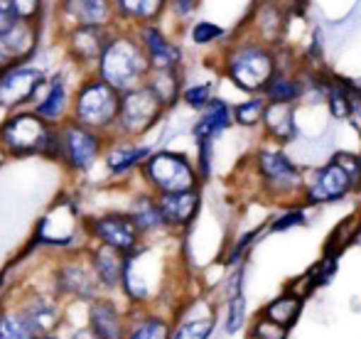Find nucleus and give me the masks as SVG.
Here are the masks:
<instances>
[{
	"instance_id": "cd10ccee",
	"label": "nucleus",
	"mask_w": 361,
	"mask_h": 339,
	"mask_svg": "<svg viewBox=\"0 0 361 339\" xmlns=\"http://www.w3.org/2000/svg\"><path fill=\"white\" fill-rule=\"evenodd\" d=\"M295 104H268L263 128L268 138L276 143H290L298 135V123H295Z\"/></svg>"
},
{
	"instance_id": "9b49d317",
	"label": "nucleus",
	"mask_w": 361,
	"mask_h": 339,
	"mask_svg": "<svg viewBox=\"0 0 361 339\" xmlns=\"http://www.w3.org/2000/svg\"><path fill=\"white\" fill-rule=\"evenodd\" d=\"M25 320L32 325L39 337L59 335L64 327V302L52 292V288H32L25 285L18 290L15 300H10Z\"/></svg>"
},
{
	"instance_id": "f704fd0d",
	"label": "nucleus",
	"mask_w": 361,
	"mask_h": 339,
	"mask_svg": "<svg viewBox=\"0 0 361 339\" xmlns=\"http://www.w3.org/2000/svg\"><path fill=\"white\" fill-rule=\"evenodd\" d=\"M266 109L268 101L263 96H251L243 104L233 106V123L241 125V128H256V125H263V118H266Z\"/></svg>"
},
{
	"instance_id": "c03bdc74",
	"label": "nucleus",
	"mask_w": 361,
	"mask_h": 339,
	"mask_svg": "<svg viewBox=\"0 0 361 339\" xmlns=\"http://www.w3.org/2000/svg\"><path fill=\"white\" fill-rule=\"evenodd\" d=\"M349 121H352L354 128H357L361 135V96H357V94H354V101H352V116H349Z\"/></svg>"
},
{
	"instance_id": "6e6552de",
	"label": "nucleus",
	"mask_w": 361,
	"mask_h": 339,
	"mask_svg": "<svg viewBox=\"0 0 361 339\" xmlns=\"http://www.w3.org/2000/svg\"><path fill=\"white\" fill-rule=\"evenodd\" d=\"M59 128V165L69 172V175H84L94 168L96 163L104 160L106 145L111 138L89 130L79 125L76 121L69 118L67 123L57 125Z\"/></svg>"
},
{
	"instance_id": "09e8293b",
	"label": "nucleus",
	"mask_w": 361,
	"mask_h": 339,
	"mask_svg": "<svg viewBox=\"0 0 361 339\" xmlns=\"http://www.w3.org/2000/svg\"><path fill=\"white\" fill-rule=\"evenodd\" d=\"M359 158H361V155H359Z\"/></svg>"
},
{
	"instance_id": "a18cd8bd",
	"label": "nucleus",
	"mask_w": 361,
	"mask_h": 339,
	"mask_svg": "<svg viewBox=\"0 0 361 339\" xmlns=\"http://www.w3.org/2000/svg\"><path fill=\"white\" fill-rule=\"evenodd\" d=\"M69 339H99V337H96L94 335V332H91L89 330V327H76V330L72 332V337H69Z\"/></svg>"
},
{
	"instance_id": "6ab92c4d",
	"label": "nucleus",
	"mask_w": 361,
	"mask_h": 339,
	"mask_svg": "<svg viewBox=\"0 0 361 339\" xmlns=\"http://www.w3.org/2000/svg\"><path fill=\"white\" fill-rule=\"evenodd\" d=\"M135 35L143 44L152 72H180L185 52L160 25H140L135 27Z\"/></svg>"
},
{
	"instance_id": "a878e982",
	"label": "nucleus",
	"mask_w": 361,
	"mask_h": 339,
	"mask_svg": "<svg viewBox=\"0 0 361 339\" xmlns=\"http://www.w3.org/2000/svg\"><path fill=\"white\" fill-rule=\"evenodd\" d=\"M233 123V109L221 99H214L204 111L200 113V118L192 125V135L195 140H214L216 135L226 133Z\"/></svg>"
},
{
	"instance_id": "c85d7f7f",
	"label": "nucleus",
	"mask_w": 361,
	"mask_h": 339,
	"mask_svg": "<svg viewBox=\"0 0 361 339\" xmlns=\"http://www.w3.org/2000/svg\"><path fill=\"white\" fill-rule=\"evenodd\" d=\"M246 322V295H243V266L233 271L228 278V297H226V327L228 335H236Z\"/></svg>"
},
{
	"instance_id": "58836bf2",
	"label": "nucleus",
	"mask_w": 361,
	"mask_h": 339,
	"mask_svg": "<svg viewBox=\"0 0 361 339\" xmlns=\"http://www.w3.org/2000/svg\"><path fill=\"white\" fill-rule=\"evenodd\" d=\"M261 236V226L258 229H253V231H248V234H243L241 239H236V244L231 246V251L226 254V266H238V263L243 261V256H246V251L253 246V241Z\"/></svg>"
},
{
	"instance_id": "5701e85b",
	"label": "nucleus",
	"mask_w": 361,
	"mask_h": 339,
	"mask_svg": "<svg viewBox=\"0 0 361 339\" xmlns=\"http://www.w3.org/2000/svg\"><path fill=\"white\" fill-rule=\"evenodd\" d=\"M59 15L67 20V27H76V25L116 27L114 3L109 0H69L59 5Z\"/></svg>"
},
{
	"instance_id": "bb28decb",
	"label": "nucleus",
	"mask_w": 361,
	"mask_h": 339,
	"mask_svg": "<svg viewBox=\"0 0 361 339\" xmlns=\"http://www.w3.org/2000/svg\"><path fill=\"white\" fill-rule=\"evenodd\" d=\"M172 322L160 312L130 307V327L126 339H172Z\"/></svg>"
},
{
	"instance_id": "4468645a",
	"label": "nucleus",
	"mask_w": 361,
	"mask_h": 339,
	"mask_svg": "<svg viewBox=\"0 0 361 339\" xmlns=\"http://www.w3.org/2000/svg\"><path fill=\"white\" fill-rule=\"evenodd\" d=\"M114 30L116 27H91V25L64 27V32H62L64 52H67L69 62H72L76 69L84 72V77L96 72V64H99V59H101V54H104Z\"/></svg>"
},
{
	"instance_id": "f8f14e48",
	"label": "nucleus",
	"mask_w": 361,
	"mask_h": 339,
	"mask_svg": "<svg viewBox=\"0 0 361 339\" xmlns=\"http://www.w3.org/2000/svg\"><path fill=\"white\" fill-rule=\"evenodd\" d=\"M49 74L39 64H18L0 74V111L5 116L32 109Z\"/></svg>"
},
{
	"instance_id": "37998d69",
	"label": "nucleus",
	"mask_w": 361,
	"mask_h": 339,
	"mask_svg": "<svg viewBox=\"0 0 361 339\" xmlns=\"http://www.w3.org/2000/svg\"><path fill=\"white\" fill-rule=\"evenodd\" d=\"M197 8H200V3H197V0H175V3H170V10L180 20L192 18V15L197 13Z\"/></svg>"
},
{
	"instance_id": "0eeeda50",
	"label": "nucleus",
	"mask_w": 361,
	"mask_h": 339,
	"mask_svg": "<svg viewBox=\"0 0 361 339\" xmlns=\"http://www.w3.org/2000/svg\"><path fill=\"white\" fill-rule=\"evenodd\" d=\"M162 258L157 256V249L150 244H143L135 254L126 256V276H123V295L130 307H147L152 297L162 290Z\"/></svg>"
},
{
	"instance_id": "423d86ee",
	"label": "nucleus",
	"mask_w": 361,
	"mask_h": 339,
	"mask_svg": "<svg viewBox=\"0 0 361 339\" xmlns=\"http://www.w3.org/2000/svg\"><path fill=\"white\" fill-rule=\"evenodd\" d=\"M49 288L62 302H94L96 297L104 295L99 285V278H96L94 268H91L89 258L84 251H74L67 254L62 261H57L52 266V276H49Z\"/></svg>"
},
{
	"instance_id": "393cba45",
	"label": "nucleus",
	"mask_w": 361,
	"mask_h": 339,
	"mask_svg": "<svg viewBox=\"0 0 361 339\" xmlns=\"http://www.w3.org/2000/svg\"><path fill=\"white\" fill-rule=\"evenodd\" d=\"M170 10V3L165 0H116L114 13L116 23H133V30L140 25H155Z\"/></svg>"
},
{
	"instance_id": "412c9836",
	"label": "nucleus",
	"mask_w": 361,
	"mask_h": 339,
	"mask_svg": "<svg viewBox=\"0 0 361 339\" xmlns=\"http://www.w3.org/2000/svg\"><path fill=\"white\" fill-rule=\"evenodd\" d=\"M162 219H165L167 231H185L195 224L202 209V192H180V195H157Z\"/></svg>"
},
{
	"instance_id": "e433bc0d",
	"label": "nucleus",
	"mask_w": 361,
	"mask_h": 339,
	"mask_svg": "<svg viewBox=\"0 0 361 339\" xmlns=\"http://www.w3.org/2000/svg\"><path fill=\"white\" fill-rule=\"evenodd\" d=\"M190 37L197 47H209V44H214V42H219V39L226 37V30L219 27V25H214V23H209V20H200V23L192 25Z\"/></svg>"
},
{
	"instance_id": "f03ea898",
	"label": "nucleus",
	"mask_w": 361,
	"mask_h": 339,
	"mask_svg": "<svg viewBox=\"0 0 361 339\" xmlns=\"http://www.w3.org/2000/svg\"><path fill=\"white\" fill-rule=\"evenodd\" d=\"M0 143L10 160L42 158L59 165V128L42 121L32 109L10 113L0 121Z\"/></svg>"
},
{
	"instance_id": "49530a36",
	"label": "nucleus",
	"mask_w": 361,
	"mask_h": 339,
	"mask_svg": "<svg viewBox=\"0 0 361 339\" xmlns=\"http://www.w3.org/2000/svg\"><path fill=\"white\" fill-rule=\"evenodd\" d=\"M8 160H10V155H8V153H5L3 143H0V168H3V165H5V163H8Z\"/></svg>"
},
{
	"instance_id": "a211bd4d",
	"label": "nucleus",
	"mask_w": 361,
	"mask_h": 339,
	"mask_svg": "<svg viewBox=\"0 0 361 339\" xmlns=\"http://www.w3.org/2000/svg\"><path fill=\"white\" fill-rule=\"evenodd\" d=\"M86 327L99 339H126L130 327V307L126 310L111 295H101L86 305Z\"/></svg>"
},
{
	"instance_id": "de8ad7c7",
	"label": "nucleus",
	"mask_w": 361,
	"mask_h": 339,
	"mask_svg": "<svg viewBox=\"0 0 361 339\" xmlns=\"http://www.w3.org/2000/svg\"><path fill=\"white\" fill-rule=\"evenodd\" d=\"M42 339H64V337H62V332H59V335H49V337H42Z\"/></svg>"
},
{
	"instance_id": "473e14b6",
	"label": "nucleus",
	"mask_w": 361,
	"mask_h": 339,
	"mask_svg": "<svg viewBox=\"0 0 361 339\" xmlns=\"http://www.w3.org/2000/svg\"><path fill=\"white\" fill-rule=\"evenodd\" d=\"M147 86L160 96V101L165 104V109H175L182 101V69L180 72H152L150 79H147Z\"/></svg>"
},
{
	"instance_id": "4be33fe9",
	"label": "nucleus",
	"mask_w": 361,
	"mask_h": 339,
	"mask_svg": "<svg viewBox=\"0 0 361 339\" xmlns=\"http://www.w3.org/2000/svg\"><path fill=\"white\" fill-rule=\"evenodd\" d=\"M86 258H89L91 268H94L96 278H99V285L104 290V295L123 290V276H126L123 254L99 244H89L86 246Z\"/></svg>"
},
{
	"instance_id": "c9c22d12",
	"label": "nucleus",
	"mask_w": 361,
	"mask_h": 339,
	"mask_svg": "<svg viewBox=\"0 0 361 339\" xmlns=\"http://www.w3.org/2000/svg\"><path fill=\"white\" fill-rule=\"evenodd\" d=\"M214 101V84L204 82V84H190L182 91V104L192 111H204L207 106Z\"/></svg>"
},
{
	"instance_id": "39448f33",
	"label": "nucleus",
	"mask_w": 361,
	"mask_h": 339,
	"mask_svg": "<svg viewBox=\"0 0 361 339\" xmlns=\"http://www.w3.org/2000/svg\"><path fill=\"white\" fill-rule=\"evenodd\" d=\"M140 177L152 195H180L200 190L202 185L195 163L177 150H155L140 168Z\"/></svg>"
},
{
	"instance_id": "dca6fc26",
	"label": "nucleus",
	"mask_w": 361,
	"mask_h": 339,
	"mask_svg": "<svg viewBox=\"0 0 361 339\" xmlns=\"http://www.w3.org/2000/svg\"><path fill=\"white\" fill-rule=\"evenodd\" d=\"M42 20L39 23H18L13 30L0 35V74L18 64H32L42 42Z\"/></svg>"
},
{
	"instance_id": "a19ab883",
	"label": "nucleus",
	"mask_w": 361,
	"mask_h": 339,
	"mask_svg": "<svg viewBox=\"0 0 361 339\" xmlns=\"http://www.w3.org/2000/svg\"><path fill=\"white\" fill-rule=\"evenodd\" d=\"M18 23H23L18 0H0V35L13 30Z\"/></svg>"
},
{
	"instance_id": "2eb2a0df",
	"label": "nucleus",
	"mask_w": 361,
	"mask_h": 339,
	"mask_svg": "<svg viewBox=\"0 0 361 339\" xmlns=\"http://www.w3.org/2000/svg\"><path fill=\"white\" fill-rule=\"evenodd\" d=\"M359 187V182L349 175L337 160H329L327 165L314 170L312 180L305 185V202L307 204H332V202L344 199Z\"/></svg>"
},
{
	"instance_id": "1a4fd4ad",
	"label": "nucleus",
	"mask_w": 361,
	"mask_h": 339,
	"mask_svg": "<svg viewBox=\"0 0 361 339\" xmlns=\"http://www.w3.org/2000/svg\"><path fill=\"white\" fill-rule=\"evenodd\" d=\"M165 113H167V109L160 101V96L147 84L138 86V89L123 94L118 125H116L114 138H126V140L143 138L145 133H150V130L160 123Z\"/></svg>"
},
{
	"instance_id": "20e7f679",
	"label": "nucleus",
	"mask_w": 361,
	"mask_h": 339,
	"mask_svg": "<svg viewBox=\"0 0 361 339\" xmlns=\"http://www.w3.org/2000/svg\"><path fill=\"white\" fill-rule=\"evenodd\" d=\"M224 74L246 94L263 96L278 74L276 54L263 42H236L224 54Z\"/></svg>"
},
{
	"instance_id": "4c0bfd02",
	"label": "nucleus",
	"mask_w": 361,
	"mask_h": 339,
	"mask_svg": "<svg viewBox=\"0 0 361 339\" xmlns=\"http://www.w3.org/2000/svg\"><path fill=\"white\" fill-rule=\"evenodd\" d=\"M212 163H214V140H197V163L200 180L207 182L212 177Z\"/></svg>"
},
{
	"instance_id": "c756f323",
	"label": "nucleus",
	"mask_w": 361,
	"mask_h": 339,
	"mask_svg": "<svg viewBox=\"0 0 361 339\" xmlns=\"http://www.w3.org/2000/svg\"><path fill=\"white\" fill-rule=\"evenodd\" d=\"M300 312H302V297L295 295V292H283V295H278L276 300H271L263 307L261 317L286 327V330H293L295 322L300 320Z\"/></svg>"
},
{
	"instance_id": "7ed1b4c3",
	"label": "nucleus",
	"mask_w": 361,
	"mask_h": 339,
	"mask_svg": "<svg viewBox=\"0 0 361 339\" xmlns=\"http://www.w3.org/2000/svg\"><path fill=\"white\" fill-rule=\"evenodd\" d=\"M121 101L123 94L104 84L96 74H86L79 79V84H74L72 121L106 138H114L121 116Z\"/></svg>"
},
{
	"instance_id": "79ce46f5",
	"label": "nucleus",
	"mask_w": 361,
	"mask_h": 339,
	"mask_svg": "<svg viewBox=\"0 0 361 339\" xmlns=\"http://www.w3.org/2000/svg\"><path fill=\"white\" fill-rule=\"evenodd\" d=\"M305 224H307V214H305L302 209H288L273 219L271 229L273 231H288V229H293V226H305Z\"/></svg>"
},
{
	"instance_id": "f3484780",
	"label": "nucleus",
	"mask_w": 361,
	"mask_h": 339,
	"mask_svg": "<svg viewBox=\"0 0 361 339\" xmlns=\"http://www.w3.org/2000/svg\"><path fill=\"white\" fill-rule=\"evenodd\" d=\"M72 99L74 89L69 86L67 72H54L47 77V84L35 99L32 111L49 125H62L72 118Z\"/></svg>"
},
{
	"instance_id": "2f4dec72",
	"label": "nucleus",
	"mask_w": 361,
	"mask_h": 339,
	"mask_svg": "<svg viewBox=\"0 0 361 339\" xmlns=\"http://www.w3.org/2000/svg\"><path fill=\"white\" fill-rule=\"evenodd\" d=\"M0 339H42V337L32 330V325L25 320L23 312L8 300L0 307Z\"/></svg>"
},
{
	"instance_id": "7c9ffc66",
	"label": "nucleus",
	"mask_w": 361,
	"mask_h": 339,
	"mask_svg": "<svg viewBox=\"0 0 361 339\" xmlns=\"http://www.w3.org/2000/svg\"><path fill=\"white\" fill-rule=\"evenodd\" d=\"M216 327L214 310L200 315H180L172 327V339H209Z\"/></svg>"
},
{
	"instance_id": "9d476101",
	"label": "nucleus",
	"mask_w": 361,
	"mask_h": 339,
	"mask_svg": "<svg viewBox=\"0 0 361 339\" xmlns=\"http://www.w3.org/2000/svg\"><path fill=\"white\" fill-rule=\"evenodd\" d=\"M84 234L89 244L114 249L123 256H130L145 244L140 231L135 229L128 211H104V214L84 216Z\"/></svg>"
},
{
	"instance_id": "aec40b11",
	"label": "nucleus",
	"mask_w": 361,
	"mask_h": 339,
	"mask_svg": "<svg viewBox=\"0 0 361 339\" xmlns=\"http://www.w3.org/2000/svg\"><path fill=\"white\" fill-rule=\"evenodd\" d=\"M155 153L152 145L138 143V140H126V138H111L109 145H106L104 153V168L114 180L118 177H128L130 172H135L147 163V158Z\"/></svg>"
},
{
	"instance_id": "ddd939ff",
	"label": "nucleus",
	"mask_w": 361,
	"mask_h": 339,
	"mask_svg": "<svg viewBox=\"0 0 361 339\" xmlns=\"http://www.w3.org/2000/svg\"><path fill=\"white\" fill-rule=\"evenodd\" d=\"M256 170L266 192L276 199H288L295 195H305L302 170L283 153L281 148H263L256 153Z\"/></svg>"
},
{
	"instance_id": "72a5a7b5",
	"label": "nucleus",
	"mask_w": 361,
	"mask_h": 339,
	"mask_svg": "<svg viewBox=\"0 0 361 339\" xmlns=\"http://www.w3.org/2000/svg\"><path fill=\"white\" fill-rule=\"evenodd\" d=\"M302 94L305 84L300 82V77H293L288 72H278L273 77V82L268 84V89L263 91V99L268 104H295Z\"/></svg>"
},
{
	"instance_id": "ea45409f",
	"label": "nucleus",
	"mask_w": 361,
	"mask_h": 339,
	"mask_svg": "<svg viewBox=\"0 0 361 339\" xmlns=\"http://www.w3.org/2000/svg\"><path fill=\"white\" fill-rule=\"evenodd\" d=\"M288 332L290 330H286V327L276 325L266 317H258L251 327V339H288Z\"/></svg>"
},
{
	"instance_id": "b1692460",
	"label": "nucleus",
	"mask_w": 361,
	"mask_h": 339,
	"mask_svg": "<svg viewBox=\"0 0 361 339\" xmlns=\"http://www.w3.org/2000/svg\"><path fill=\"white\" fill-rule=\"evenodd\" d=\"M126 211L130 214L135 229L140 231L143 239L167 231L165 219H162V211H160V204H157V195H152L150 190H143V192H138V195H133L130 207Z\"/></svg>"
},
{
	"instance_id": "f257e3e1",
	"label": "nucleus",
	"mask_w": 361,
	"mask_h": 339,
	"mask_svg": "<svg viewBox=\"0 0 361 339\" xmlns=\"http://www.w3.org/2000/svg\"><path fill=\"white\" fill-rule=\"evenodd\" d=\"M94 74L118 94H128V91L147 84L152 67L133 27L116 25Z\"/></svg>"
}]
</instances>
